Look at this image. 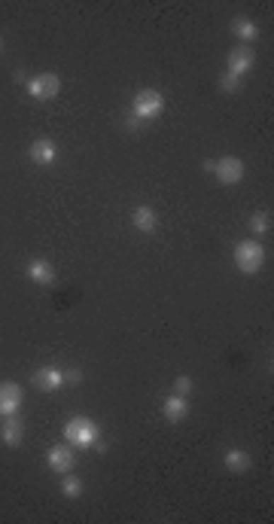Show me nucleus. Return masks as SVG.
<instances>
[{"instance_id":"1","label":"nucleus","mask_w":274,"mask_h":524,"mask_svg":"<svg viewBox=\"0 0 274 524\" xmlns=\"http://www.w3.org/2000/svg\"><path fill=\"white\" fill-rule=\"evenodd\" d=\"M101 439V427L86 415H74L64 424V442L74 448H95V442Z\"/></svg>"},{"instance_id":"22","label":"nucleus","mask_w":274,"mask_h":524,"mask_svg":"<svg viewBox=\"0 0 274 524\" xmlns=\"http://www.w3.org/2000/svg\"><path fill=\"white\" fill-rule=\"evenodd\" d=\"M125 128H128V131H137V128H140V119H137V116H128V119H125Z\"/></svg>"},{"instance_id":"18","label":"nucleus","mask_w":274,"mask_h":524,"mask_svg":"<svg viewBox=\"0 0 274 524\" xmlns=\"http://www.w3.org/2000/svg\"><path fill=\"white\" fill-rule=\"evenodd\" d=\"M61 494L76 500L79 494H83V481H79L76 476H67V472H64V479H61Z\"/></svg>"},{"instance_id":"11","label":"nucleus","mask_w":274,"mask_h":524,"mask_svg":"<svg viewBox=\"0 0 274 524\" xmlns=\"http://www.w3.org/2000/svg\"><path fill=\"white\" fill-rule=\"evenodd\" d=\"M28 277L34 281L37 286H52L55 284V269H52V262L49 260H30L28 262Z\"/></svg>"},{"instance_id":"15","label":"nucleus","mask_w":274,"mask_h":524,"mask_svg":"<svg viewBox=\"0 0 274 524\" xmlns=\"http://www.w3.org/2000/svg\"><path fill=\"white\" fill-rule=\"evenodd\" d=\"M232 34H235L244 46H250L253 40L259 37V28H256V22H253V18H247V16H235V18H232Z\"/></svg>"},{"instance_id":"14","label":"nucleus","mask_w":274,"mask_h":524,"mask_svg":"<svg viewBox=\"0 0 274 524\" xmlns=\"http://www.w3.org/2000/svg\"><path fill=\"white\" fill-rule=\"evenodd\" d=\"M131 223H135V229H137V232H144V235H152V232L159 229V217H156V211L147 208V204H140V208L131 211Z\"/></svg>"},{"instance_id":"13","label":"nucleus","mask_w":274,"mask_h":524,"mask_svg":"<svg viewBox=\"0 0 274 524\" xmlns=\"http://www.w3.org/2000/svg\"><path fill=\"white\" fill-rule=\"evenodd\" d=\"M0 439H4L9 448L22 445V442H25V424H22V418H18V415L4 418V427H0Z\"/></svg>"},{"instance_id":"9","label":"nucleus","mask_w":274,"mask_h":524,"mask_svg":"<svg viewBox=\"0 0 274 524\" xmlns=\"http://www.w3.org/2000/svg\"><path fill=\"white\" fill-rule=\"evenodd\" d=\"M28 156H30V162H34V165L49 168V165H55V159H58V147H55L52 138H37L34 143H30Z\"/></svg>"},{"instance_id":"10","label":"nucleus","mask_w":274,"mask_h":524,"mask_svg":"<svg viewBox=\"0 0 274 524\" xmlns=\"http://www.w3.org/2000/svg\"><path fill=\"white\" fill-rule=\"evenodd\" d=\"M253 61H256L253 49L244 46V43H238V46L229 52V74H235V77L250 74V70H253Z\"/></svg>"},{"instance_id":"12","label":"nucleus","mask_w":274,"mask_h":524,"mask_svg":"<svg viewBox=\"0 0 274 524\" xmlns=\"http://www.w3.org/2000/svg\"><path fill=\"white\" fill-rule=\"evenodd\" d=\"M161 415H165V420H171V424H180V420L189 415V396H177V394L165 396V403H161Z\"/></svg>"},{"instance_id":"4","label":"nucleus","mask_w":274,"mask_h":524,"mask_svg":"<svg viewBox=\"0 0 274 524\" xmlns=\"http://www.w3.org/2000/svg\"><path fill=\"white\" fill-rule=\"evenodd\" d=\"M25 89H28V95L34 101H52V98H58V91H61V79H58V74H52V70H43V74L30 77Z\"/></svg>"},{"instance_id":"20","label":"nucleus","mask_w":274,"mask_h":524,"mask_svg":"<svg viewBox=\"0 0 274 524\" xmlns=\"http://www.w3.org/2000/svg\"><path fill=\"white\" fill-rule=\"evenodd\" d=\"M241 89V77H235V74H222L219 77V91H226V95H235V91Z\"/></svg>"},{"instance_id":"23","label":"nucleus","mask_w":274,"mask_h":524,"mask_svg":"<svg viewBox=\"0 0 274 524\" xmlns=\"http://www.w3.org/2000/svg\"><path fill=\"white\" fill-rule=\"evenodd\" d=\"M95 448H98V455H107V442H101V439H98V442H95Z\"/></svg>"},{"instance_id":"8","label":"nucleus","mask_w":274,"mask_h":524,"mask_svg":"<svg viewBox=\"0 0 274 524\" xmlns=\"http://www.w3.org/2000/svg\"><path fill=\"white\" fill-rule=\"evenodd\" d=\"M22 399H25L22 384L4 381V384H0V415H4V418L18 415V408H22Z\"/></svg>"},{"instance_id":"6","label":"nucleus","mask_w":274,"mask_h":524,"mask_svg":"<svg viewBox=\"0 0 274 524\" xmlns=\"http://www.w3.org/2000/svg\"><path fill=\"white\" fill-rule=\"evenodd\" d=\"M213 174H217L219 183H241L244 180V162L238 156H222V159H213Z\"/></svg>"},{"instance_id":"5","label":"nucleus","mask_w":274,"mask_h":524,"mask_svg":"<svg viewBox=\"0 0 274 524\" xmlns=\"http://www.w3.org/2000/svg\"><path fill=\"white\" fill-rule=\"evenodd\" d=\"M46 464H49V469L52 472H70L76 467V455H74V445H67V442H61V445H52L46 451Z\"/></svg>"},{"instance_id":"19","label":"nucleus","mask_w":274,"mask_h":524,"mask_svg":"<svg viewBox=\"0 0 274 524\" xmlns=\"http://www.w3.org/2000/svg\"><path fill=\"white\" fill-rule=\"evenodd\" d=\"M192 390H195V384H192L189 375H177L174 384H171V394H177V396H189Z\"/></svg>"},{"instance_id":"2","label":"nucleus","mask_w":274,"mask_h":524,"mask_svg":"<svg viewBox=\"0 0 274 524\" xmlns=\"http://www.w3.org/2000/svg\"><path fill=\"white\" fill-rule=\"evenodd\" d=\"M266 265V247L262 241H241L235 247V269L241 274H256Z\"/></svg>"},{"instance_id":"17","label":"nucleus","mask_w":274,"mask_h":524,"mask_svg":"<svg viewBox=\"0 0 274 524\" xmlns=\"http://www.w3.org/2000/svg\"><path fill=\"white\" fill-rule=\"evenodd\" d=\"M250 232L253 235H268L271 232V213L268 211H259L250 217Z\"/></svg>"},{"instance_id":"21","label":"nucleus","mask_w":274,"mask_h":524,"mask_svg":"<svg viewBox=\"0 0 274 524\" xmlns=\"http://www.w3.org/2000/svg\"><path fill=\"white\" fill-rule=\"evenodd\" d=\"M83 381V372H79V369H67L64 372V384H79Z\"/></svg>"},{"instance_id":"7","label":"nucleus","mask_w":274,"mask_h":524,"mask_svg":"<svg viewBox=\"0 0 274 524\" xmlns=\"http://www.w3.org/2000/svg\"><path fill=\"white\" fill-rule=\"evenodd\" d=\"M30 384H34L40 394H55V390L64 387V372H61L58 366H43V369H37V372H34Z\"/></svg>"},{"instance_id":"3","label":"nucleus","mask_w":274,"mask_h":524,"mask_svg":"<svg viewBox=\"0 0 274 524\" xmlns=\"http://www.w3.org/2000/svg\"><path fill=\"white\" fill-rule=\"evenodd\" d=\"M161 110H165V98H161V91H156V89H140L135 101H131V116H137L140 122L161 116Z\"/></svg>"},{"instance_id":"16","label":"nucleus","mask_w":274,"mask_h":524,"mask_svg":"<svg viewBox=\"0 0 274 524\" xmlns=\"http://www.w3.org/2000/svg\"><path fill=\"white\" fill-rule=\"evenodd\" d=\"M222 464H226L232 472H247L253 467V457L244 448H229L226 455H222Z\"/></svg>"},{"instance_id":"24","label":"nucleus","mask_w":274,"mask_h":524,"mask_svg":"<svg viewBox=\"0 0 274 524\" xmlns=\"http://www.w3.org/2000/svg\"><path fill=\"white\" fill-rule=\"evenodd\" d=\"M0 52H4V37H0Z\"/></svg>"}]
</instances>
